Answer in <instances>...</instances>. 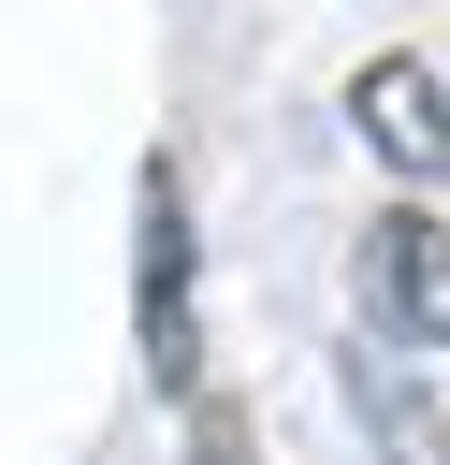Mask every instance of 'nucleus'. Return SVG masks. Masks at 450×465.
I'll list each match as a JSON object with an SVG mask.
<instances>
[{"label": "nucleus", "mask_w": 450, "mask_h": 465, "mask_svg": "<svg viewBox=\"0 0 450 465\" xmlns=\"http://www.w3.org/2000/svg\"><path fill=\"white\" fill-rule=\"evenodd\" d=\"M131 320H145V378L189 407V392H203V262H189V189H174V160H145V189H131Z\"/></svg>", "instance_id": "nucleus-1"}, {"label": "nucleus", "mask_w": 450, "mask_h": 465, "mask_svg": "<svg viewBox=\"0 0 450 465\" xmlns=\"http://www.w3.org/2000/svg\"><path fill=\"white\" fill-rule=\"evenodd\" d=\"M348 276H363V320H377V349H450V218H435V203H392V218H363Z\"/></svg>", "instance_id": "nucleus-2"}, {"label": "nucleus", "mask_w": 450, "mask_h": 465, "mask_svg": "<svg viewBox=\"0 0 450 465\" xmlns=\"http://www.w3.org/2000/svg\"><path fill=\"white\" fill-rule=\"evenodd\" d=\"M348 131H363V145H377V160H392L406 189H450V87H435V73L406 58V44L348 73Z\"/></svg>", "instance_id": "nucleus-3"}, {"label": "nucleus", "mask_w": 450, "mask_h": 465, "mask_svg": "<svg viewBox=\"0 0 450 465\" xmlns=\"http://www.w3.org/2000/svg\"><path fill=\"white\" fill-rule=\"evenodd\" d=\"M348 407L377 421V450H392V465H450V421H435V392L406 378V349H377V334H363V349H348Z\"/></svg>", "instance_id": "nucleus-4"}, {"label": "nucleus", "mask_w": 450, "mask_h": 465, "mask_svg": "<svg viewBox=\"0 0 450 465\" xmlns=\"http://www.w3.org/2000/svg\"><path fill=\"white\" fill-rule=\"evenodd\" d=\"M189 450H203V465H247V436H232V407H218V392H189Z\"/></svg>", "instance_id": "nucleus-5"}]
</instances>
